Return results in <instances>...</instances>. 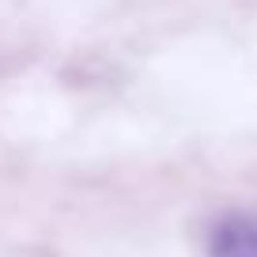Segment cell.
I'll list each match as a JSON object with an SVG mask.
<instances>
[{"mask_svg":"<svg viewBox=\"0 0 257 257\" xmlns=\"http://www.w3.org/2000/svg\"><path fill=\"white\" fill-rule=\"evenodd\" d=\"M208 257H257V216H223L208 234Z\"/></svg>","mask_w":257,"mask_h":257,"instance_id":"obj_1","label":"cell"}]
</instances>
